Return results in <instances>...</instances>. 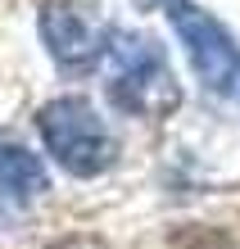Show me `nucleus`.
Returning a JSON list of instances; mask_svg holds the SVG:
<instances>
[{"label": "nucleus", "mask_w": 240, "mask_h": 249, "mask_svg": "<svg viewBox=\"0 0 240 249\" xmlns=\"http://www.w3.org/2000/svg\"><path fill=\"white\" fill-rule=\"evenodd\" d=\"M109 100L131 118H168L182 105L168 54L145 32H113L109 46Z\"/></svg>", "instance_id": "nucleus-1"}, {"label": "nucleus", "mask_w": 240, "mask_h": 249, "mask_svg": "<svg viewBox=\"0 0 240 249\" xmlns=\"http://www.w3.org/2000/svg\"><path fill=\"white\" fill-rule=\"evenodd\" d=\"M37 127H41V141H46V154L68 177H100L118 159V141L109 136L95 105L82 95H59L50 105H41Z\"/></svg>", "instance_id": "nucleus-2"}, {"label": "nucleus", "mask_w": 240, "mask_h": 249, "mask_svg": "<svg viewBox=\"0 0 240 249\" xmlns=\"http://www.w3.org/2000/svg\"><path fill=\"white\" fill-rule=\"evenodd\" d=\"M168 23L182 36L186 59L195 68V77L204 82V91L213 95H236L240 91V41L231 36L227 23H218L208 9H200L195 0H172Z\"/></svg>", "instance_id": "nucleus-3"}, {"label": "nucleus", "mask_w": 240, "mask_h": 249, "mask_svg": "<svg viewBox=\"0 0 240 249\" xmlns=\"http://www.w3.org/2000/svg\"><path fill=\"white\" fill-rule=\"evenodd\" d=\"M41 41L64 72H91L113 46V32L77 0H46L41 5Z\"/></svg>", "instance_id": "nucleus-4"}, {"label": "nucleus", "mask_w": 240, "mask_h": 249, "mask_svg": "<svg viewBox=\"0 0 240 249\" xmlns=\"http://www.w3.org/2000/svg\"><path fill=\"white\" fill-rule=\"evenodd\" d=\"M50 190V172L46 163L18 141H0V213L9 209H27Z\"/></svg>", "instance_id": "nucleus-5"}, {"label": "nucleus", "mask_w": 240, "mask_h": 249, "mask_svg": "<svg viewBox=\"0 0 240 249\" xmlns=\"http://www.w3.org/2000/svg\"><path fill=\"white\" fill-rule=\"evenodd\" d=\"M55 249H86V245H55Z\"/></svg>", "instance_id": "nucleus-6"}, {"label": "nucleus", "mask_w": 240, "mask_h": 249, "mask_svg": "<svg viewBox=\"0 0 240 249\" xmlns=\"http://www.w3.org/2000/svg\"><path fill=\"white\" fill-rule=\"evenodd\" d=\"M141 5H159V0H141ZM163 5H172V0H163Z\"/></svg>", "instance_id": "nucleus-7"}]
</instances>
